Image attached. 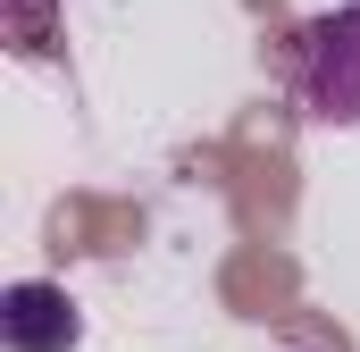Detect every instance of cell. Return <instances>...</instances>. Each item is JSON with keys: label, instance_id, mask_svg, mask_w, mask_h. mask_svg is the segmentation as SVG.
I'll return each instance as SVG.
<instances>
[{"label": "cell", "instance_id": "6da1fadb", "mask_svg": "<svg viewBox=\"0 0 360 352\" xmlns=\"http://www.w3.org/2000/svg\"><path fill=\"white\" fill-rule=\"evenodd\" d=\"M293 92H302V109H310L319 126H360V0L302 25Z\"/></svg>", "mask_w": 360, "mask_h": 352}, {"label": "cell", "instance_id": "7a4b0ae2", "mask_svg": "<svg viewBox=\"0 0 360 352\" xmlns=\"http://www.w3.org/2000/svg\"><path fill=\"white\" fill-rule=\"evenodd\" d=\"M76 336H84V310L68 302V285L25 277V285L0 294V344L8 352H68Z\"/></svg>", "mask_w": 360, "mask_h": 352}]
</instances>
